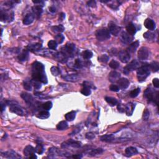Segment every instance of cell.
Returning a JSON list of instances; mask_svg holds the SVG:
<instances>
[{
	"label": "cell",
	"mask_w": 159,
	"mask_h": 159,
	"mask_svg": "<svg viewBox=\"0 0 159 159\" xmlns=\"http://www.w3.org/2000/svg\"><path fill=\"white\" fill-rule=\"evenodd\" d=\"M144 38L147 40H153L155 38V34L154 33L148 31L144 34Z\"/></svg>",
	"instance_id": "ab89813d"
},
{
	"label": "cell",
	"mask_w": 159,
	"mask_h": 159,
	"mask_svg": "<svg viewBox=\"0 0 159 159\" xmlns=\"http://www.w3.org/2000/svg\"><path fill=\"white\" fill-rule=\"evenodd\" d=\"M59 154V151L55 147H52L49 150V155L50 157H55Z\"/></svg>",
	"instance_id": "8d00e7d4"
},
{
	"label": "cell",
	"mask_w": 159,
	"mask_h": 159,
	"mask_svg": "<svg viewBox=\"0 0 159 159\" xmlns=\"http://www.w3.org/2000/svg\"><path fill=\"white\" fill-rule=\"evenodd\" d=\"M109 89H110L111 91H114V92H118V91H119L120 88H119V86L116 85H111L109 86Z\"/></svg>",
	"instance_id": "db71d44e"
},
{
	"label": "cell",
	"mask_w": 159,
	"mask_h": 159,
	"mask_svg": "<svg viewBox=\"0 0 159 159\" xmlns=\"http://www.w3.org/2000/svg\"><path fill=\"white\" fill-rule=\"evenodd\" d=\"M82 55H83V57L85 59H90L92 57L93 54L91 51H90L89 50H86L83 51Z\"/></svg>",
	"instance_id": "f35d334b"
},
{
	"label": "cell",
	"mask_w": 159,
	"mask_h": 159,
	"mask_svg": "<svg viewBox=\"0 0 159 159\" xmlns=\"http://www.w3.org/2000/svg\"><path fill=\"white\" fill-rule=\"evenodd\" d=\"M134 39V37L129 34L127 32H123L120 36V40L124 44H129Z\"/></svg>",
	"instance_id": "8fae6325"
},
{
	"label": "cell",
	"mask_w": 159,
	"mask_h": 159,
	"mask_svg": "<svg viewBox=\"0 0 159 159\" xmlns=\"http://www.w3.org/2000/svg\"><path fill=\"white\" fill-rule=\"evenodd\" d=\"M14 17V14L13 15H11L10 14H8L7 12L6 11H1V15H0V19H1V21H3V22H5V21H10L11 19L13 20L12 19H11V17Z\"/></svg>",
	"instance_id": "cb8c5ba5"
},
{
	"label": "cell",
	"mask_w": 159,
	"mask_h": 159,
	"mask_svg": "<svg viewBox=\"0 0 159 159\" xmlns=\"http://www.w3.org/2000/svg\"><path fill=\"white\" fill-rule=\"evenodd\" d=\"M49 11H50L51 13H55L56 10H55V8H54V7H50V8H49Z\"/></svg>",
	"instance_id": "e7e4bbea"
},
{
	"label": "cell",
	"mask_w": 159,
	"mask_h": 159,
	"mask_svg": "<svg viewBox=\"0 0 159 159\" xmlns=\"http://www.w3.org/2000/svg\"><path fill=\"white\" fill-rule=\"evenodd\" d=\"M17 58H18L19 60L21 62H25L28 59H29V52H28V50H24V51H22L19 55Z\"/></svg>",
	"instance_id": "4316f807"
},
{
	"label": "cell",
	"mask_w": 159,
	"mask_h": 159,
	"mask_svg": "<svg viewBox=\"0 0 159 159\" xmlns=\"http://www.w3.org/2000/svg\"><path fill=\"white\" fill-rule=\"evenodd\" d=\"M50 117V113L48 111H42L39 113L38 118L40 119H45Z\"/></svg>",
	"instance_id": "4dcf8cb0"
},
{
	"label": "cell",
	"mask_w": 159,
	"mask_h": 159,
	"mask_svg": "<svg viewBox=\"0 0 159 159\" xmlns=\"http://www.w3.org/2000/svg\"><path fill=\"white\" fill-rule=\"evenodd\" d=\"M24 87L26 90L28 91H31L32 90V83L28 81H25L24 82Z\"/></svg>",
	"instance_id": "816d5d0a"
},
{
	"label": "cell",
	"mask_w": 159,
	"mask_h": 159,
	"mask_svg": "<svg viewBox=\"0 0 159 159\" xmlns=\"http://www.w3.org/2000/svg\"><path fill=\"white\" fill-rule=\"evenodd\" d=\"M149 50L146 47H142L138 51V59L140 60H145L149 57Z\"/></svg>",
	"instance_id": "7c38bea8"
},
{
	"label": "cell",
	"mask_w": 159,
	"mask_h": 159,
	"mask_svg": "<svg viewBox=\"0 0 159 159\" xmlns=\"http://www.w3.org/2000/svg\"><path fill=\"white\" fill-rule=\"evenodd\" d=\"M81 146H82V143L80 142V141L68 140L62 143V147L67 148L69 147H72L73 148H79Z\"/></svg>",
	"instance_id": "9c48e42d"
},
{
	"label": "cell",
	"mask_w": 159,
	"mask_h": 159,
	"mask_svg": "<svg viewBox=\"0 0 159 159\" xmlns=\"http://www.w3.org/2000/svg\"><path fill=\"white\" fill-rule=\"evenodd\" d=\"M134 108H135V105H134L133 103H129L125 107V111H126L127 115L128 116H131L133 114V112L134 111Z\"/></svg>",
	"instance_id": "d4e9b609"
},
{
	"label": "cell",
	"mask_w": 159,
	"mask_h": 159,
	"mask_svg": "<svg viewBox=\"0 0 159 159\" xmlns=\"http://www.w3.org/2000/svg\"><path fill=\"white\" fill-rule=\"evenodd\" d=\"M151 70H152L153 72H157L159 70V63L157 62H153L149 65Z\"/></svg>",
	"instance_id": "d590c367"
},
{
	"label": "cell",
	"mask_w": 159,
	"mask_h": 159,
	"mask_svg": "<svg viewBox=\"0 0 159 159\" xmlns=\"http://www.w3.org/2000/svg\"><path fill=\"white\" fill-rule=\"evenodd\" d=\"M52 30L53 32H54L61 33V32H63L64 31L65 28L62 25L55 26H53V27H52Z\"/></svg>",
	"instance_id": "74e56055"
},
{
	"label": "cell",
	"mask_w": 159,
	"mask_h": 159,
	"mask_svg": "<svg viewBox=\"0 0 159 159\" xmlns=\"http://www.w3.org/2000/svg\"><path fill=\"white\" fill-rule=\"evenodd\" d=\"M55 41L57 42V44H62L65 39V37L63 36V35L59 34L55 36Z\"/></svg>",
	"instance_id": "7dc6e473"
},
{
	"label": "cell",
	"mask_w": 159,
	"mask_h": 159,
	"mask_svg": "<svg viewBox=\"0 0 159 159\" xmlns=\"http://www.w3.org/2000/svg\"><path fill=\"white\" fill-rule=\"evenodd\" d=\"M72 157L73 158H82V155H80V154L74 155H73V156H72Z\"/></svg>",
	"instance_id": "be15d7a7"
},
{
	"label": "cell",
	"mask_w": 159,
	"mask_h": 159,
	"mask_svg": "<svg viewBox=\"0 0 159 159\" xmlns=\"http://www.w3.org/2000/svg\"><path fill=\"white\" fill-rule=\"evenodd\" d=\"M83 86H86V87H88L90 88V89H91V88H95V87L94 86V85L92 83H91L90 82H85L83 83Z\"/></svg>",
	"instance_id": "9f6ffc18"
},
{
	"label": "cell",
	"mask_w": 159,
	"mask_h": 159,
	"mask_svg": "<svg viewBox=\"0 0 159 159\" xmlns=\"http://www.w3.org/2000/svg\"><path fill=\"white\" fill-rule=\"evenodd\" d=\"M31 83H32V85H34V88H36V89L38 90L41 88V82L32 79L31 81Z\"/></svg>",
	"instance_id": "f907efd6"
},
{
	"label": "cell",
	"mask_w": 159,
	"mask_h": 159,
	"mask_svg": "<svg viewBox=\"0 0 159 159\" xmlns=\"http://www.w3.org/2000/svg\"><path fill=\"white\" fill-rule=\"evenodd\" d=\"M86 137L88 139H93L95 137V134H93L91 132H90V133H87L86 134Z\"/></svg>",
	"instance_id": "91938a15"
},
{
	"label": "cell",
	"mask_w": 159,
	"mask_h": 159,
	"mask_svg": "<svg viewBox=\"0 0 159 159\" xmlns=\"http://www.w3.org/2000/svg\"><path fill=\"white\" fill-rule=\"evenodd\" d=\"M109 67L113 69H117L119 67V63L114 60H112L110 62H109Z\"/></svg>",
	"instance_id": "b9f144b4"
},
{
	"label": "cell",
	"mask_w": 159,
	"mask_h": 159,
	"mask_svg": "<svg viewBox=\"0 0 159 159\" xmlns=\"http://www.w3.org/2000/svg\"><path fill=\"white\" fill-rule=\"evenodd\" d=\"M119 60L123 63H128L130 59V55L126 50H123L119 53Z\"/></svg>",
	"instance_id": "4fadbf2b"
},
{
	"label": "cell",
	"mask_w": 159,
	"mask_h": 159,
	"mask_svg": "<svg viewBox=\"0 0 159 159\" xmlns=\"http://www.w3.org/2000/svg\"><path fill=\"white\" fill-rule=\"evenodd\" d=\"M150 116V113L149 111L147 110V109H146L144 111V114H143V119L145 121H147L148 119H149Z\"/></svg>",
	"instance_id": "11a10c76"
},
{
	"label": "cell",
	"mask_w": 159,
	"mask_h": 159,
	"mask_svg": "<svg viewBox=\"0 0 159 159\" xmlns=\"http://www.w3.org/2000/svg\"><path fill=\"white\" fill-rule=\"evenodd\" d=\"M152 83L153 84V86H154V87L157 88H158L159 87V80L158 78H154L153 80L152 81Z\"/></svg>",
	"instance_id": "6f0895ef"
},
{
	"label": "cell",
	"mask_w": 159,
	"mask_h": 159,
	"mask_svg": "<svg viewBox=\"0 0 159 159\" xmlns=\"http://www.w3.org/2000/svg\"><path fill=\"white\" fill-rule=\"evenodd\" d=\"M137 153H138V151L135 147H129L125 150V153H126V156L128 157L136 155Z\"/></svg>",
	"instance_id": "44dd1931"
},
{
	"label": "cell",
	"mask_w": 159,
	"mask_h": 159,
	"mask_svg": "<svg viewBox=\"0 0 159 159\" xmlns=\"http://www.w3.org/2000/svg\"><path fill=\"white\" fill-rule=\"evenodd\" d=\"M36 152V149L31 146H27L25 147L24 150V154L26 157L30 158L32 155H34Z\"/></svg>",
	"instance_id": "2e32d148"
},
{
	"label": "cell",
	"mask_w": 159,
	"mask_h": 159,
	"mask_svg": "<svg viewBox=\"0 0 159 159\" xmlns=\"http://www.w3.org/2000/svg\"><path fill=\"white\" fill-rule=\"evenodd\" d=\"M83 67V62L80 59H76L75 63H74V67L76 68H78V69H80V68H82Z\"/></svg>",
	"instance_id": "bcb514c9"
},
{
	"label": "cell",
	"mask_w": 159,
	"mask_h": 159,
	"mask_svg": "<svg viewBox=\"0 0 159 159\" xmlns=\"http://www.w3.org/2000/svg\"><path fill=\"white\" fill-rule=\"evenodd\" d=\"M126 30H127V32H128L129 34L131 35L132 36L135 34L136 31H137L135 26L132 23H129L128 26H127Z\"/></svg>",
	"instance_id": "f1b7e54d"
},
{
	"label": "cell",
	"mask_w": 159,
	"mask_h": 159,
	"mask_svg": "<svg viewBox=\"0 0 159 159\" xmlns=\"http://www.w3.org/2000/svg\"><path fill=\"white\" fill-rule=\"evenodd\" d=\"M141 92V89L140 88H136V89L132 90V91L130 92V96L132 98H135V97H137L138 96V95Z\"/></svg>",
	"instance_id": "c3c4849f"
},
{
	"label": "cell",
	"mask_w": 159,
	"mask_h": 159,
	"mask_svg": "<svg viewBox=\"0 0 159 159\" xmlns=\"http://www.w3.org/2000/svg\"><path fill=\"white\" fill-rule=\"evenodd\" d=\"M139 45V41H135L132 43L131 44H130L129 46L128 47V48L127 49V51L129 53H134L135 52L136 50H137V48H138Z\"/></svg>",
	"instance_id": "83f0119b"
},
{
	"label": "cell",
	"mask_w": 159,
	"mask_h": 159,
	"mask_svg": "<svg viewBox=\"0 0 159 159\" xmlns=\"http://www.w3.org/2000/svg\"><path fill=\"white\" fill-rule=\"evenodd\" d=\"M121 77V74L116 71H112L109 75V80L112 83L117 82V81Z\"/></svg>",
	"instance_id": "ac0fdd59"
},
{
	"label": "cell",
	"mask_w": 159,
	"mask_h": 159,
	"mask_svg": "<svg viewBox=\"0 0 159 159\" xmlns=\"http://www.w3.org/2000/svg\"><path fill=\"white\" fill-rule=\"evenodd\" d=\"M42 11V8L41 6H38V5H36V6H34L32 8V13L33 15L34 16V17H36V18H39L41 16Z\"/></svg>",
	"instance_id": "ffe728a7"
},
{
	"label": "cell",
	"mask_w": 159,
	"mask_h": 159,
	"mask_svg": "<svg viewBox=\"0 0 159 159\" xmlns=\"http://www.w3.org/2000/svg\"><path fill=\"white\" fill-rule=\"evenodd\" d=\"M96 37L99 41H105L111 38V33L106 28L98 29L96 32Z\"/></svg>",
	"instance_id": "5b68a950"
},
{
	"label": "cell",
	"mask_w": 159,
	"mask_h": 159,
	"mask_svg": "<svg viewBox=\"0 0 159 159\" xmlns=\"http://www.w3.org/2000/svg\"><path fill=\"white\" fill-rule=\"evenodd\" d=\"M35 149H36V152H37L39 155H41L44 151V146H42L41 144H38L37 145L36 147L35 148Z\"/></svg>",
	"instance_id": "7bdbcfd3"
},
{
	"label": "cell",
	"mask_w": 159,
	"mask_h": 159,
	"mask_svg": "<svg viewBox=\"0 0 159 159\" xmlns=\"http://www.w3.org/2000/svg\"><path fill=\"white\" fill-rule=\"evenodd\" d=\"M117 83L118 85V86H119L120 89L124 90L129 87V86L130 85V82L127 78H119L117 81Z\"/></svg>",
	"instance_id": "5bb4252c"
},
{
	"label": "cell",
	"mask_w": 159,
	"mask_h": 159,
	"mask_svg": "<svg viewBox=\"0 0 159 159\" xmlns=\"http://www.w3.org/2000/svg\"><path fill=\"white\" fill-rule=\"evenodd\" d=\"M32 79L47 84L48 83L47 77L45 73V67L42 63L39 62H35L32 66Z\"/></svg>",
	"instance_id": "6da1fadb"
},
{
	"label": "cell",
	"mask_w": 159,
	"mask_h": 159,
	"mask_svg": "<svg viewBox=\"0 0 159 159\" xmlns=\"http://www.w3.org/2000/svg\"><path fill=\"white\" fill-rule=\"evenodd\" d=\"M151 74V69L149 65H145L138 68L137 71V77L139 82H142L146 80Z\"/></svg>",
	"instance_id": "7a4b0ae2"
},
{
	"label": "cell",
	"mask_w": 159,
	"mask_h": 159,
	"mask_svg": "<svg viewBox=\"0 0 159 159\" xmlns=\"http://www.w3.org/2000/svg\"><path fill=\"white\" fill-rule=\"evenodd\" d=\"M139 65H140V63H139L137 60H133L130 62L128 65H127L124 67V73L128 75L130 72L137 69L139 67Z\"/></svg>",
	"instance_id": "8992f818"
},
{
	"label": "cell",
	"mask_w": 159,
	"mask_h": 159,
	"mask_svg": "<svg viewBox=\"0 0 159 159\" xmlns=\"http://www.w3.org/2000/svg\"><path fill=\"white\" fill-rule=\"evenodd\" d=\"M68 128V123H67V121H62L58 124L57 126V129L59 130H63L67 129Z\"/></svg>",
	"instance_id": "d6a6232c"
},
{
	"label": "cell",
	"mask_w": 159,
	"mask_h": 159,
	"mask_svg": "<svg viewBox=\"0 0 159 159\" xmlns=\"http://www.w3.org/2000/svg\"><path fill=\"white\" fill-rule=\"evenodd\" d=\"M34 17L33 14H27L23 19V24L24 25H29L32 24L34 20Z\"/></svg>",
	"instance_id": "603a6c76"
},
{
	"label": "cell",
	"mask_w": 159,
	"mask_h": 159,
	"mask_svg": "<svg viewBox=\"0 0 159 159\" xmlns=\"http://www.w3.org/2000/svg\"><path fill=\"white\" fill-rule=\"evenodd\" d=\"M2 155L3 157H6L7 158H21V155L17 154L14 151H8L2 153Z\"/></svg>",
	"instance_id": "d6986e66"
},
{
	"label": "cell",
	"mask_w": 159,
	"mask_h": 159,
	"mask_svg": "<svg viewBox=\"0 0 159 159\" xmlns=\"http://www.w3.org/2000/svg\"><path fill=\"white\" fill-rule=\"evenodd\" d=\"M158 91H154L152 88H149L146 90L144 92V96L150 102L154 103L157 105H158Z\"/></svg>",
	"instance_id": "277c9868"
},
{
	"label": "cell",
	"mask_w": 159,
	"mask_h": 159,
	"mask_svg": "<svg viewBox=\"0 0 159 159\" xmlns=\"http://www.w3.org/2000/svg\"><path fill=\"white\" fill-rule=\"evenodd\" d=\"M114 139H115V137L113 134H107V135H103L100 137V140L102 142H111L114 141Z\"/></svg>",
	"instance_id": "484cf974"
},
{
	"label": "cell",
	"mask_w": 159,
	"mask_h": 159,
	"mask_svg": "<svg viewBox=\"0 0 159 159\" xmlns=\"http://www.w3.org/2000/svg\"><path fill=\"white\" fill-rule=\"evenodd\" d=\"M105 100L109 105L112 106H114L118 104V100L116 98H113V97L106 96L105 97Z\"/></svg>",
	"instance_id": "1f68e13d"
},
{
	"label": "cell",
	"mask_w": 159,
	"mask_h": 159,
	"mask_svg": "<svg viewBox=\"0 0 159 159\" xmlns=\"http://www.w3.org/2000/svg\"><path fill=\"white\" fill-rule=\"evenodd\" d=\"M35 95H36V96H37L38 97H39V98H41V99L45 98H47V96H45V95H42V93H40L39 92H36V93H35Z\"/></svg>",
	"instance_id": "94428289"
},
{
	"label": "cell",
	"mask_w": 159,
	"mask_h": 159,
	"mask_svg": "<svg viewBox=\"0 0 159 159\" xmlns=\"http://www.w3.org/2000/svg\"><path fill=\"white\" fill-rule=\"evenodd\" d=\"M57 42L55 40H50L48 42V47L50 49H52V50H55L57 47Z\"/></svg>",
	"instance_id": "60d3db41"
},
{
	"label": "cell",
	"mask_w": 159,
	"mask_h": 159,
	"mask_svg": "<svg viewBox=\"0 0 159 159\" xmlns=\"http://www.w3.org/2000/svg\"><path fill=\"white\" fill-rule=\"evenodd\" d=\"M51 72H52L53 75H54V76L59 75L60 73L59 68H57V67H52V68H51Z\"/></svg>",
	"instance_id": "f5cc1de1"
},
{
	"label": "cell",
	"mask_w": 159,
	"mask_h": 159,
	"mask_svg": "<svg viewBox=\"0 0 159 159\" xmlns=\"http://www.w3.org/2000/svg\"><path fill=\"white\" fill-rule=\"evenodd\" d=\"M55 58L61 62L65 63L67 61V57L62 52H58L55 54Z\"/></svg>",
	"instance_id": "f546056e"
},
{
	"label": "cell",
	"mask_w": 159,
	"mask_h": 159,
	"mask_svg": "<svg viewBox=\"0 0 159 159\" xmlns=\"http://www.w3.org/2000/svg\"><path fill=\"white\" fill-rule=\"evenodd\" d=\"M109 59V57L107 55H102L98 57V60L102 63H107Z\"/></svg>",
	"instance_id": "ee69618b"
},
{
	"label": "cell",
	"mask_w": 159,
	"mask_h": 159,
	"mask_svg": "<svg viewBox=\"0 0 159 159\" xmlns=\"http://www.w3.org/2000/svg\"><path fill=\"white\" fill-rule=\"evenodd\" d=\"M61 52L63 53L67 57L69 56L73 55V54L76 51V47L75 45L73 44L68 43L65 45V46L62 49Z\"/></svg>",
	"instance_id": "52a82bcc"
},
{
	"label": "cell",
	"mask_w": 159,
	"mask_h": 159,
	"mask_svg": "<svg viewBox=\"0 0 159 159\" xmlns=\"http://www.w3.org/2000/svg\"><path fill=\"white\" fill-rule=\"evenodd\" d=\"M6 104H7L6 102V103H5V102H4V103H3V102H1V112H3V111L4 110L5 107H6Z\"/></svg>",
	"instance_id": "6125c7cd"
},
{
	"label": "cell",
	"mask_w": 159,
	"mask_h": 159,
	"mask_svg": "<svg viewBox=\"0 0 159 159\" xmlns=\"http://www.w3.org/2000/svg\"><path fill=\"white\" fill-rule=\"evenodd\" d=\"M103 152V150L102 149H96L91 150V151L88 152V154L90 155H91V156H95V155L101 154Z\"/></svg>",
	"instance_id": "e575fe53"
},
{
	"label": "cell",
	"mask_w": 159,
	"mask_h": 159,
	"mask_svg": "<svg viewBox=\"0 0 159 159\" xmlns=\"http://www.w3.org/2000/svg\"><path fill=\"white\" fill-rule=\"evenodd\" d=\"M144 26L147 29L150 30V31H153V30L155 29V27H156L155 22L152 19L149 18L146 19V20H145Z\"/></svg>",
	"instance_id": "9a60e30c"
},
{
	"label": "cell",
	"mask_w": 159,
	"mask_h": 159,
	"mask_svg": "<svg viewBox=\"0 0 159 159\" xmlns=\"http://www.w3.org/2000/svg\"><path fill=\"white\" fill-rule=\"evenodd\" d=\"M87 4L90 7H92V8H95L96 7V2L95 1H90L87 3Z\"/></svg>",
	"instance_id": "680465c9"
},
{
	"label": "cell",
	"mask_w": 159,
	"mask_h": 159,
	"mask_svg": "<svg viewBox=\"0 0 159 159\" xmlns=\"http://www.w3.org/2000/svg\"><path fill=\"white\" fill-rule=\"evenodd\" d=\"M42 47V44L40 43H36L33 44H29L27 46V50L32 52H38L40 50Z\"/></svg>",
	"instance_id": "7402d4cb"
},
{
	"label": "cell",
	"mask_w": 159,
	"mask_h": 159,
	"mask_svg": "<svg viewBox=\"0 0 159 159\" xmlns=\"http://www.w3.org/2000/svg\"><path fill=\"white\" fill-rule=\"evenodd\" d=\"M52 107V103L51 101H47L42 105V108L45 111H49Z\"/></svg>",
	"instance_id": "681fc988"
},
{
	"label": "cell",
	"mask_w": 159,
	"mask_h": 159,
	"mask_svg": "<svg viewBox=\"0 0 159 159\" xmlns=\"http://www.w3.org/2000/svg\"><path fill=\"white\" fill-rule=\"evenodd\" d=\"M63 78L67 82H76L79 80L80 77L78 74H70V75H67L63 77Z\"/></svg>",
	"instance_id": "e0dca14e"
},
{
	"label": "cell",
	"mask_w": 159,
	"mask_h": 159,
	"mask_svg": "<svg viewBox=\"0 0 159 159\" xmlns=\"http://www.w3.org/2000/svg\"><path fill=\"white\" fill-rule=\"evenodd\" d=\"M65 119L68 121H72L75 119L76 117V112L74 111H72L71 112L65 114Z\"/></svg>",
	"instance_id": "836d02e7"
},
{
	"label": "cell",
	"mask_w": 159,
	"mask_h": 159,
	"mask_svg": "<svg viewBox=\"0 0 159 159\" xmlns=\"http://www.w3.org/2000/svg\"><path fill=\"white\" fill-rule=\"evenodd\" d=\"M32 2L35 4H38V3H43V1H32Z\"/></svg>",
	"instance_id": "03108f58"
},
{
	"label": "cell",
	"mask_w": 159,
	"mask_h": 159,
	"mask_svg": "<svg viewBox=\"0 0 159 159\" xmlns=\"http://www.w3.org/2000/svg\"><path fill=\"white\" fill-rule=\"evenodd\" d=\"M21 96V98L24 100V101H25L27 105L31 106H34L35 105H36V104H35L34 99L31 95L27 93H22Z\"/></svg>",
	"instance_id": "30bf717a"
},
{
	"label": "cell",
	"mask_w": 159,
	"mask_h": 159,
	"mask_svg": "<svg viewBox=\"0 0 159 159\" xmlns=\"http://www.w3.org/2000/svg\"><path fill=\"white\" fill-rule=\"evenodd\" d=\"M7 105L10 106V111L12 113H15L18 116H24L25 112H24L23 108L19 105V104L15 101H7Z\"/></svg>",
	"instance_id": "3957f363"
},
{
	"label": "cell",
	"mask_w": 159,
	"mask_h": 159,
	"mask_svg": "<svg viewBox=\"0 0 159 159\" xmlns=\"http://www.w3.org/2000/svg\"><path fill=\"white\" fill-rule=\"evenodd\" d=\"M81 93L85 96H89L91 93V89L88 87H86V86H84V88L81 90Z\"/></svg>",
	"instance_id": "f6af8a7d"
},
{
	"label": "cell",
	"mask_w": 159,
	"mask_h": 159,
	"mask_svg": "<svg viewBox=\"0 0 159 159\" xmlns=\"http://www.w3.org/2000/svg\"><path fill=\"white\" fill-rule=\"evenodd\" d=\"M108 29L109 32L114 36H118L121 31V27L113 22H109L108 24Z\"/></svg>",
	"instance_id": "ba28073f"
}]
</instances>
